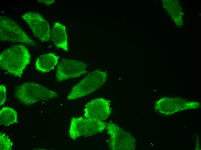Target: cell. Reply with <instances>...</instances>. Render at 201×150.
Wrapping results in <instances>:
<instances>
[{
  "label": "cell",
  "instance_id": "8fae6325",
  "mask_svg": "<svg viewBox=\"0 0 201 150\" xmlns=\"http://www.w3.org/2000/svg\"><path fill=\"white\" fill-rule=\"evenodd\" d=\"M58 59V57L52 53L41 55L36 60V69L41 72H48L53 69L57 64Z\"/></svg>",
  "mask_w": 201,
  "mask_h": 150
},
{
  "label": "cell",
  "instance_id": "8992f818",
  "mask_svg": "<svg viewBox=\"0 0 201 150\" xmlns=\"http://www.w3.org/2000/svg\"><path fill=\"white\" fill-rule=\"evenodd\" d=\"M106 128L110 136L109 147L113 150H132L135 146V141L129 132L112 123L107 124Z\"/></svg>",
  "mask_w": 201,
  "mask_h": 150
},
{
  "label": "cell",
  "instance_id": "5bb4252c",
  "mask_svg": "<svg viewBox=\"0 0 201 150\" xmlns=\"http://www.w3.org/2000/svg\"><path fill=\"white\" fill-rule=\"evenodd\" d=\"M6 89L5 86L1 85L0 86V105H3L6 100Z\"/></svg>",
  "mask_w": 201,
  "mask_h": 150
},
{
  "label": "cell",
  "instance_id": "7c38bea8",
  "mask_svg": "<svg viewBox=\"0 0 201 150\" xmlns=\"http://www.w3.org/2000/svg\"><path fill=\"white\" fill-rule=\"evenodd\" d=\"M17 121V113L11 108L5 107L0 111L1 124L8 126L16 123Z\"/></svg>",
  "mask_w": 201,
  "mask_h": 150
},
{
  "label": "cell",
  "instance_id": "4fadbf2b",
  "mask_svg": "<svg viewBox=\"0 0 201 150\" xmlns=\"http://www.w3.org/2000/svg\"><path fill=\"white\" fill-rule=\"evenodd\" d=\"M13 145L8 136L5 134H1L0 135V150H8L11 149Z\"/></svg>",
  "mask_w": 201,
  "mask_h": 150
},
{
  "label": "cell",
  "instance_id": "5b68a950",
  "mask_svg": "<svg viewBox=\"0 0 201 150\" xmlns=\"http://www.w3.org/2000/svg\"><path fill=\"white\" fill-rule=\"evenodd\" d=\"M107 123L82 117H72L69 131L70 137L74 140L79 137L88 136L104 131Z\"/></svg>",
  "mask_w": 201,
  "mask_h": 150
},
{
  "label": "cell",
  "instance_id": "3957f363",
  "mask_svg": "<svg viewBox=\"0 0 201 150\" xmlns=\"http://www.w3.org/2000/svg\"><path fill=\"white\" fill-rule=\"evenodd\" d=\"M107 77L106 73L100 70L89 73L73 87L67 99L74 100L92 93L104 85Z\"/></svg>",
  "mask_w": 201,
  "mask_h": 150
},
{
  "label": "cell",
  "instance_id": "6da1fadb",
  "mask_svg": "<svg viewBox=\"0 0 201 150\" xmlns=\"http://www.w3.org/2000/svg\"><path fill=\"white\" fill-rule=\"evenodd\" d=\"M29 51L22 45H15L3 51L0 55L1 68L10 74L21 77L30 63Z\"/></svg>",
  "mask_w": 201,
  "mask_h": 150
},
{
  "label": "cell",
  "instance_id": "277c9868",
  "mask_svg": "<svg viewBox=\"0 0 201 150\" xmlns=\"http://www.w3.org/2000/svg\"><path fill=\"white\" fill-rule=\"evenodd\" d=\"M0 39L2 41L19 42L29 46L36 44L15 21L5 16L0 17Z\"/></svg>",
  "mask_w": 201,
  "mask_h": 150
},
{
  "label": "cell",
  "instance_id": "30bf717a",
  "mask_svg": "<svg viewBox=\"0 0 201 150\" xmlns=\"http://www.w3.org/2000/svg\"><path fill=\"white\" fill-rule=\"evenodd\" d=\"M51 38L55 45L66 51H68L67 36L65 26L58 22L54 23Z\"/></svg>",
  "mask_w": 201,
  "mask_h": 150
},
{
  "label": "cell",
  "instance_id": "7a4b0ae2",
  "mask_svg": "<svg viewBox=\"0 0 201 150\" xmlns=\"http://www.w3.org/2000/svg\"><path fill=\"white\" fill-rule=\"evenodd\" d=\"M14 95L21 103L26 106H29L40 101L48 100L58 96L56 92L41 85L30 82L16 87Z\"/></svg>",
  "mask_w": 201,
  "mask_h": 150
},
{
  "label": "cell",
  "instance_id": "52a82bcc",
  "mask_svg": "<svg viewBox=\"0 0 201 150\" xmlns=\"http://www.w3.org/2000/svg\"><path fill=\"white\" fill-rule=\"evenodd\" d=\"M22 18L31 29L34 36L42 42L49 41L51 33L48 21L38 12H28Z\"/></svg>",
  "mask_w": 201,
  "mask_h": 150
},
{
  "label": "cell",
  "instance_id": "9a60e30c",
  "mask_svg": "<svg viewBox=\"0 0 201 150\" xmlns=\"http://www.w3.org/2000/svg\"><path fill=\"white\" fill-rule=\"evenodd\" d=\"M39 1L45 4L49 5L54 2V0H38Z\"/></svg>",
  "mask_w": 201,
  "mask_h": 150
},
{
  "label": "cell",
  "instance_id": "ba28073f",
  "mask_svg": "<svg viewBox=\"0 0 201 150\" xmlns=\"http://www.w3.org/2000/svg\"><path fill=\"white\" fill-rule=\"evenodd\" d=\"M87 65L84 62L74 60L62 59L57 68L56 78L61 82L79 77L88 72Z\"/></svg>",
  "mask_w": 201,
  "mask_h": 150
},
{
  "label": "cell",
  "instance_id": "9c48e42d",
  "mask_svg": "<svg viewBox=\"0 0 201 150\" xmlns=\"http://www.w3.org/2000/svg\"><path fill=\"white\" fill-rule=\"evenodd\" d=\"M84 110L86 118L101 121L107 119L111 112L109 101L103 98L91 100L86 104Z\"/></svg>",
  "mask_w": 201,
  "mask_h": 150
}]
</instances>
